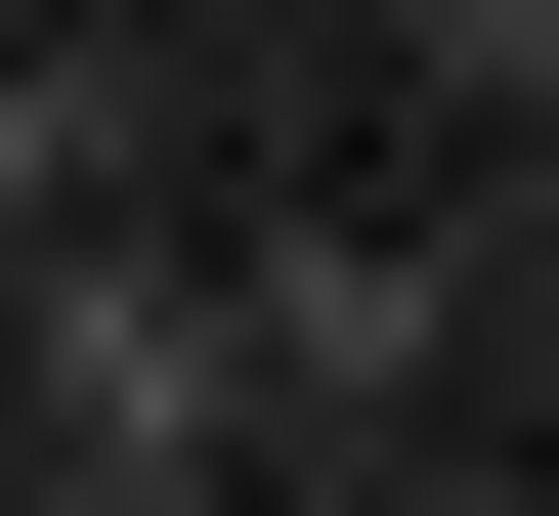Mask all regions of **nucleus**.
Segmentation results:
<instances>
[{"label":"nucleus","mask_w":559,"mask_h":516,"mask_svg":"<svg viewBox=\"0 0 559 516\" xmlns=\"http://www.w3.org/2000/svg\"><path fill=\"white\" fill-rule=\"evenodd\" d=\"M0 431H44V473H215V431H259L215 259L173 216H44V259H0Z\"/></svg>","instance_id":"nucleus-1"},{"label":"nucleus","mask_w":559,"mask_h":516,"mask_svg":"<svg viewBox=\"0 0 559 516\" xmlns=\"http://www.w3.org/2000/svg\"><path fill=\"white\" fill-rule=\"evenodd\" d=\"M215 345H259V431H430V259H388V216H301Z\"/></svg>","instance_id":"nucleus-2"},{"label":"nucleus","mask_w":559,"mask_h":516,"mask_svg":"<svg viewBox=\"0 0 559 516\" xmlns=\"http://www.w3.org/2000/svg\"><path fill=\"white\" fill-rule=\"evenodd\" d=\"M44 216H130V86H86V44H0V259H44Z\"/></svg>","instance_id":"nucleus-3"},{"label":"nucleus","mask_w":559,"mask_h":516,"mask_svg":"<svg viewBox=\"0 0 559 516\" xmlns=\"http://www.w3.org/2000/svg\"><path fill=\"white\" fill-rule=\"evenodd\" d=\"M388 44H474V86H516V0H388Z\"/></svg>","instance_id":"nucleus-4"},{"label":"nucleus","mask_w":559,"mask_h":516,"mask_svg":"<svg viewBox=\"0 0 559 516\" xmlns=\"http://www.w3.org/2000/svg\"><path fill=\"white\" fill-rule=\"evenodd\" d=\"M516 130H559V0H516Z\"/></svg>","instance_id":"nucleus-5"}]
</instances>
